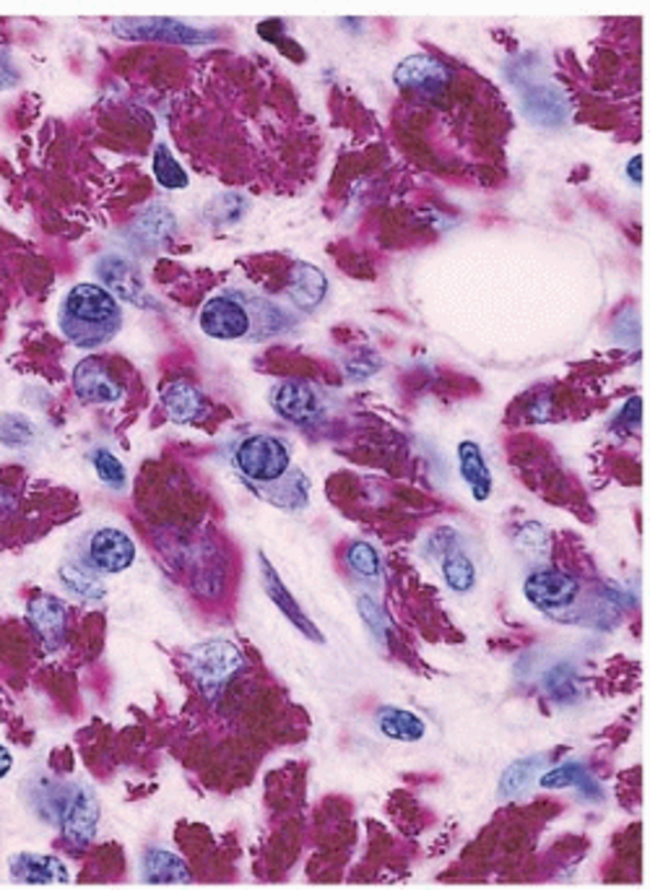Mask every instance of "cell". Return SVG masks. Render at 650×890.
<instances>
[{
  "instance_id": "cell-1",
  "label": "cell",
  "mask_w": 650,
  "mask_h": 890,
  "mask_svg": "<svg viewBox=\"0 0 650 890\" xmlns=\"http://www.w3.org/2000/svg\"><path fill=\"white\" fill-rule=\"evenodd\" d=\"M198 326L218 342H268L294 329V315L279 302L245 289L209 297L198 313Z\"/></svg>"
},
{
  "instance_id": "cell-2",
  "label": "cell",
  "mask_w": 650,
  "mask_h": 890,
  "mask_svg": "<svg viewBox=\"0 0 650 890\" xmlns=\"http://www.w3.org/2000/svg\"><path fill=\"white\" fill-rule=\"evenodd\" d=\"M123 329V310L115 294L99 285H76L60 305V331L70 344L97 349Z\"/></svg>"
},
{
  "instance_id": "cell-3",
  "label": "cell",
  "mask_w": 650,
  "mask_h": 890,
  "mask_svg": "<svg viewBox=\"0 0 650 890\" xmlns=\"http://www.w3.org/2000/svg\"><path fill=\"white\" fill-rule=\"evenodd\" d=\"M232 464H235L239 477L250 485L253 492L258 487L279 482V479H284L294 469L287 443L268 433L243 437L235 445V450H232Z\"/></svg>"
},
{
  "instance_id": "cell-4",
  "label": "cell",
  "mask_w": 650,
  "mask_h": 890,
  "mask_svg": "<svg viewBox=\"0 0 650 890\" xmlns=\"http://www.w3.org/2000/svg\"><path fill=\"white\" fill-rule=\"evenodd\" d=\"M188 669L206 698H216L245 669V656L235 643L211 638L188 652Z\"/></svg>"
},
{
  "instance_id": "cell-5",
  "label": "cell",
  "mask_w": 650,
  "mask_h": 890,
  "mask_svg": "<svg viewBox=\"0 0 650 890\" xmlns=\"http://www.w3.org/2000/svg\"><path fill=\"white\" fill-rule=\"evenodd\" d=\"M393 81L404 91H412V94L437 99L453 84V68L448 63L433 58V55H408L395 68Z\"/></svg>"
},
{
  "instance_id": "cell-6",
  "label": "cell",
  "mask_w": 650,
  "mask_h": 890,
  "mask_svg": "<svg viewBox=\"0 0 650 890\" xmlns=\"http://www.w3.org/2000/svg\"><path fill=\"white\" fill-rule=\"evenodd\" d=\"M271 407L281 420L292 422V425L307 427L315 425L325 412L323 393L310 383V380H281V383L271 391Z\"/></svg>"
},
{
  "instance_id": "cell-7",
  "label": "cell",
  "mask_w": 650,
  "mask_h": 890,
  "mask_svg": "<svg viewBox=\"0 0 650 890\" xmlns=\"http://www.w3.org/2000/svg\"><path fill=\"white\" fill-rule=\"evenodd\" d=\"M112 32L125 40H157L169 45H201L214 40L211 32L193 30L178 19H117L112 21Z\"/></svg>"
},
{
  "instance_id": "cell-8",
  "label": "cell",
  "mask_w": 650,
  "mask_h": 890,
  "mask_svg": "<svg viewBox=\"0 0 650 890\" xmlns=\"http://www.w3.org/2000/svg\"><path fill=\"white\" fill-rule=\"evenodd\" d=\"M523 593L539 610H562L581 597V581L557 568L531 570L523 581Z\"/></svg>"
},
{
  "instance_id": "cell-9",
  "label": "cell",
  "mask_w": 650,
  "mask_h": 890,
  "mask_svg": "<svg viewBox=\"0 0 650 890\" xmlns=\"http://www.w3.org/2000/svg\"><path fill=\"white\" fill-rule=\"evenodd\" d=\"M26 620L47 654L60 652L68 638V610L58 597L37 593L26 604Z\"/></svg>"
},
{
  "instance_id": "cell-10",
  "label": "cell",
  "mask_w": 650,
  "mask_h": 890,
  "mask_svg": "<svg viewBox=\"0 0 650 890\" xmlns=\"http://www.w3.org/2000/svg\"><path fill=\"white\" fill-rule=\"evenodd\" d=\"M87 560L99 574H123L136 560V544L120 529H97L89 536Z\"/></svg>"
},
{
  "instance_id": "cell-11",
  "label": "cell",
  "mask_w": 650,
  "mask_h": 890,
  "mask_svg": "<svg viewBox=\"0 0 650 890\" xmlns=\"http://www.w3.org/2000/svg\"><path fill=\"white\" fill-rule=\"evenodd\" d=\"M99 828V800L91 787H79L63 812V836L70 849H87Z\"/></svg>"
},
{
  "instance_id": "cell-12",
  "label": "cell",
  "mask_w": 650,
  "mask_h": 890,
  "mask_svg": "<svg viewBox=\"0 0 650 890\" xmlns=\"http://www.w3.org/2000/svg\"><path fill=\"white\" fill-rule=\"evenodd\" d=\"M74 393L83 404H115L123 399V386L112 378L110 367L102 359L89 357L76 365Z\"/></svg>"
},
{
  "instance_id": "cell-13",
  "label": "cell",
  "mask_w": 650,
  "mask_h": 890,
  "mask_svg": "<svg viewBox=\"0 0 650 890\" xmlns=\"http://www.w3.org/2000/svg\"><path fill=\"white\" fill-rule=\"evenodd\" d=\"M175 230H178V219H175L172 209L161 207V203H152L131 224L128 243L138 253H157L169 243Z\"/></svg>"
},
{
  "instance_id": "cell-14",
  "label": "cell",
  "mask_w": 650,
  "mask_h": 890,
  "mask_svg": "<svg viewBox=\"0 0 650 890\" xmlns=\"http://www.w3.org/2000/svg\"><path fill=\"white\" fill-rule=\"evenodd\" d=\"M97 277L104 281V289L110 294L120 297V300L133 302V305L144 308L148 302L144 279H141V271L131 264L128 258L120 256H104L97 260Z\"/></svg>"
},
{
  "instance_id": "cell-15",
  "label": "cell",
  "mask_w": 650,
  "mask_h": 890,
  "mask_svg": "<svg viewBox=\"0 0 650 890\" xmlns=\"http://www.w3.org/2000/svg\"><path fill=\"white\" fill-rule=\"evenodd\" d=\"M258 563H260V578H264V586H266V593L268 599H271L273 604L279 607L281 614L292 623L296 631H300L305 638L315 641V643H325L321 627H317L313 620L307 618L305 612H302V607L296 604V599L292 597V591H287V586L281 583V578L277 574V568H273L271 563H268V557L260 553L258 555Z\"/></svg>"
},
{
  "instance_id": "cell-16",
  "label": "cell",
  "mask_w": 650,
  "mask_h": 890,
  "mask_svg": "<svg viewBox=\"0 0 650 890\" xmlns=\"http://www.w3.org/2000/svg\"><path fill=\"white\" fill-rule=\"evenodd\" d=\"M161 404L175 425H195L209 414L206 396L188 380H172L161 388Z\"/></svg>"
},
{
  "instance_id": "cell-17",
  "label": "cell",
  "mask_w": 650,
  "mask_h": 890,
  "mask_svg": "<svg viewBox=\"0 0 650 890\" xmlns=\"http://www.w3.org/2000/svg\"><path fill=\"white\" fill-rule=\"evenodd\" d=\"M9 872L16 882L24 886H63L68 882V870L60 859L47 857V854H13L9 859Z\"/></svg>"
},
{
  "instance_id": "cell-18",
  "label": "cell",
  "mask_w": 650,
  "mask_h": 890,
  "mask_svg": "<svg viewBox=\"0 0 650 890\" xmlns=\"http://www.w3.org/2000/svg\"><path fill=\"white\" fill-rule=\"evenodd\" d=\"M523 112L536 125L560 129V125L568 123L570 104L568 97L557 87H528L523 91Z\"/></svg>"
},
{
  "instance_id": "cell-19",
  "label": "cell",
  "mask_w": 650,
  "mask_h": 890,
  "mask_svg": "<svg viewBox=\"0 0 650 890\" xmlns=\"http://www.w3.org/2000/svg\"><path fill=\"white\" fill-rule=\"evenodd\" d=\"M325 294H328V279L317 266L310 264H294L292 277H289V297L292 305L302 313H313L323 305Z\"/></svg>"
},
{
  "instance_id": "cell-20",
  "label": "cell",
  "mask_w": 650,
  "mask_h": 890,
  "mask_svg": "<svg viewBox=\"0 0 650 890\" xmlns=\"http://www.w3.org/2000/svg\"><path fill=\"white\" fill-rule=\"evenodd\" d=\"M141 875H144L148 886H188V882H193V872H190L186 861L178 854L165 849L146 852Z\"/></svg>"
},
{
  "instance_id": "cell-21",
  "label": "cell",
  "mask_w": 650,
  "mask_h": 890,
  "mask_svg": "<svg viewBox=\"0 0 650 890\" xmlns=\"http://www.w3.org/2000/svg\"><path fill=\"white\" fill-rule=\"evenodd\" d=\"M458 464H461V477L466 479V485L471 487L473 498L482 503L492 494V471L486 466L484 450L479 448V443L463 441L458 445Z\"/></svg>"
},
{
  "instance_id": "cell-22",
  "label": "cell",
  "mask_w": 650,
  "mask_h": 890,
  "mask_svg": "<svg viewBox=\"0 0 650 890\" xmlns=\"http://www.w3.org/2000/svg\"><path fill=\"white\" fill-rule=\"evenodd\" d=\"M307 492H310L307 477L296 469L289 471V475L284 479H279V482L258 487L256 490L258 498H264L266 503L281 508V511H300V508H305Z\"/></svg>"
},
{
  "instance_id": "cell-23",
  "label": "cell",
  "mask_w": 650,
  "mask_h": 890,
  "mask_svg": "<svg viewBox=\"0 0 650 890\" xmlns=\"http://www.w3.org/2000/svg\"><path fill=\"white\" fill-rule=\"evenodd\" d=\"M539 783L543 789L575 787V789H581L589 800H598V797H602V787H598V781L593 779L591 771L583 766V763H564V766L554 768V771L541 774Z\"/></svg>"
},
{
  "instance_id": "cell-24",
  "label": "cell",
  "mask_w": 650,
  "mask_h": 890,
  "mask_svg": "<svg viewBox=\"0 0 650 890\" xmlns=\"http://www.w3.org/2000/svg\"><path fill=\"white\" fill-rule=\"evenodd\" d=\"M378 726L385 737L399 739V742H416L424 737L427 726L416 713L406 709H395V705H383L378 709Z\"/></svg>"
},
{
  "instance_id": "cell-25",
  "label": "cell",
  "mask_w": 650,
  "mask_h": 890,
  "mask_svg": "<svg viewBox=\"0 0 650 890\" xmlns=\"http://www.w3.org/2000/svg\"><path fill=\"white\" fill-rule=\"evenodd\" d=\"M549 758H543V755H534V758H526V760H518L513 763L511 768L503 774V779H500V797L503 800H515V797L526 794L528 787H531L534 779H539V774L543 771V766H547Z\"/></svg>"
},
{
  "instance_id": "cell-26",
  "label": "cell",
  "mask_w": 650,
  "mask_h": 890,
  "mask_svg": "<svg viewBox=\"0 0 650 890\" xmlns=\"http://www.w3.org/2000/svg\"><path fill=\"white\" fill-rule=\"evenodd\" d=\"M442 578L450 589L458 593H469L477 583V565L471 563V557L461 553V549H450V553L442 555L440 563Z\"/></svg>"
},
{
  "instance_id": "cell-27",
  "label": "cell",
  "mask_w": 650,
  "mask_h": 890,
  "mask_svg": "<svg viewBox=\"0 0 650 890\" xmlns=\"http://www.w3.org/2000/svg\"><path fill=\"white\" fill-rule=\"evenodd\" d=\"M154 178L167 190H182L190 182L188 173L178 165V159L172 157V152L165 144L157 146V152H154Z\"/></svg>"
},
{
  "instance_id": "cell-28",
  "label": "cell",
  "mask_w": 650,
  "mask_h": 890,
  "mask_svg": "<svg viewBox=\"0 0 650 890\" xmlns=\"http://www.w3.org/2000/svg\"><path fill=\"white\" fill-rule=\"evenodd\" d=\"M60 581L68 586V591L87 599V602H99V599H104V586L99 583V578L91 574V570L76 568V565H63Z\"/></svg>"
},
{
  "instance_id": "cell-29",
  "label": "cell",
  "mask_w": 650,
  "mask_h": 890,
  "mask_svg": "<svg viewBox=\"0 0 650 890\" xmlns=\"http://www.w3.org/2000/svg\"><path fill=\"white\" fill-rule=\"evenodd\" d=\"M346 565L351 568V574L362 578H380V570H383L378 549L370 542H351L346 549Z\"/></svg>"
},
{
  "instance_id": "cell-30",
  "label": "cell",
  "mask_w": 650,
  "mask_h": 890,
  "mask_svg": "<svg viewBox=\"0 0 650 890\" xmlns=\"http://www.w3.org/2000/svg\"><path fill=\"white\" fill-rule=\"evenodd\" d=\"M91 464H94L97 477L108 487H112V490H123L125 482H128V471H125L123 461H120L112 450L108 448L91 450Z\"/></svg>"
},
{
  "instance_id": "cell-31",
  "label": "cell",
  "mask_w": 650,
  "mask_h": 890,
  "mask_svg": "<svg viewBox=\"0 0 650 890\" xmlns=\"http://www.w3.org/2000/svg\"><path fill=\"white\" fill-rule=\"evenodd\" d=\"M247 209H250L247 198L237 196V193H224V196H218L216 201L209 203L206 219H211L214 224H235L243 219Z\"/></svg>"
},
{
  "instance_id": "cell-32",
  "label": "cell",
  "mask_w": 650,
  "mask_h": 890,
  "mask_svg": "<svg viewBox=\"0 0 650 890\" xmlns=\"http://www.w3.org/2000/svg\"><path fill=\"white\" fill-rule=\"evenodd\" d=\"M515 542H518V549L528 557H547L549 553V534L541 524H523L515 534Z\"/></svg>"
},
{
  "instance_id": "cell-33",
  "label": "cell",
  "mask_w": 650,
  "mask_h": 890,
  "mask_svg": "<svg viewBox=\"0 0 650 890\" xmlns=\"http://www.w3.org/2000/svg\"><path fill=\"white\" fill-rule=\"evenodd\" d=\"M34 437V430L30 422L24 420V416L19 414H5L3 420H0V441L5 445H11V448H21V445L32 443Z\"/></svg>"
},
{
  "instance_id": "cell-34",
  "label": "cell",
  "mask_w": 650,
  "mask_h": 890,
  "mask_svg": "<svg viewBox=\"0 0 650 890\" xmlns=\"http://www.w3.org/2000/svg\"><path fill=\"white\" fill-rule=\"evenodd\" d=\"M357 607H359V614H362V620L370 627L372 635H378L380 643H385V633H388V620H385V612L380 610V604H374V599L370 597H357Z\"/></svg>"
},
{
  "instance_id": "cell-35",
  "label": "cell",
  "mask_w": 650,
  "mask_h": 890,
  "mask_svg": "<svg viewBox=\"0 0 650 890\" xmlns=\"http://www.w3.org/2000/svg\"><path fill=\"white\" fill-rule=\"evenodd\" d=\"M619 422H627V427L638 430V425H640V399H638V396L627 401V407L621 409Z\"/></svg>"
},
{
  "instance_id": "cell-36",
  "label": "cell",
  "mask_w": 650,
  "mask_h": 890,
  "mask_svg": "<svg viewBox=\"0 0 650 890\" xmlns=\"http://www.w3.org/2000/svg\"><path fill=\"white\" fill-rule=\"evenodd\" d=\"M13 508H16V498H13V492L9 490V487L0 485V519H3L5 513H11Z\"/></svg>"
},
{
  "instance_id": "cell-37",
  "label": "cell",
  "mask_w": 650,
  "mask_h": 890,
  "mask_svg": "<svg viewBox=\"0 0 650 890\" xmlns=\"http://www.w3.org/2000/svg\"><path fill=\"white\" fill-rule=\"evenodd\" d=\"M11 768H13V758H11L9 747L0 745V779H3V776H9Z\"/></svg>"
},
{
  "instance_id": "cell-38",
  "label": "cell",
  "mask_w": 650,
  "mask_h": 890,
  "mask_svg": "<svg viewBox=\"0 0 650 890\" xmlns=\"http://www.w3.org/2000/svg\"><path fill=\"white\" fill-rule=\"evenodd\" d=\"M640 165H642L640 154H635V157L630 159V165H627V175H630V180L635 182V186H640Z\"/></svg>"
}]
</instances>
